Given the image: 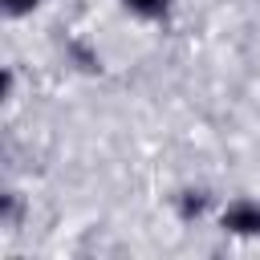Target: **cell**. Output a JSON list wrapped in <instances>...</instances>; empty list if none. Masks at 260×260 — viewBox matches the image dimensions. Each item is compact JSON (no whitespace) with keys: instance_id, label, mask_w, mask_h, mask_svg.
<instances>
[{"instance_id":"obj_3","label":"cell","mask_w":260,"mask_h":260,"mask_svg":"<svg viewBox=\"0 0 260 260\" xmlns=\"http://www.w3.org/2000/svg\"><path fill=\"white\" fill-rule=\"evenodd\" d=\"M122 8L138 20H162L171 12V0H122Z\"/></svg>"},{"instance_id":"obj_4","label":"cell","mask_w":260,"mask_h":260,"mask_svg":"<svg viewBox=\"0 0 260 260\" xmlns=\"http://www.w3.org/2000/svg\"><path fill=\"white\" fill-rule=\"evenodd\" d=\"M41 4H45V0H0L4 16H12V20H20V16H32Z\"/></svg>"},{"instance_id":"obj_2","label":"cell","mask_w":260,"mask_h":260,"mask_svg":"<svg viewBox=\"0 0 260 260\" xmlns=\"http://www.w3.org/2000/svg\"><path fill=\"white\" fill-rule=\"evenodd\" d=\"M207 207H211V195H207L203 187H187V191L179 195V215H183V219H199Z\"/></svg>"},{"instance_id":"obj_1","label":"cell","mask_w":260,"mask_h":260,"mask_svg":"<svg viewBox=\"0 0 260 260\" xmlns=\"http://www.w3.org/2000/svg\"><path fill=\"white\" fill-rule=\"evenodd\" d=\"M219 228L228 236H260V199H232L219 211Z\"/></svg>"}]
</instances>
